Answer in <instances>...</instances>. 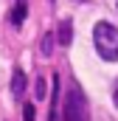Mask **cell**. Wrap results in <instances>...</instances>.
Segmentation results:
<instances>
[{
  "label": "cell",
  "instance_id": "1",
  "mask_svg": "<svg viewBox=\"0 0 118 121\" xmlns=\"http://www.w3.org/2000/svg\"><path fill=\"white\" fill-rule=\"evenodd\" d=\"M93 42H96V51H98L101 59L118 62V28L113 23H96Z\"/></svg>",
  "mask_w": 118,
  "mask_h": 121
},
{
  "label": "cell",
  "instance_id": "2",
  "mask_svg": "<svg viewBox=\"0 0 118 121\" xmlns=\"http://www.w3.org/2000/svg\"><path fill=\"white\" fill-rule=\"evenodd\" d=\"M65 121H90L87 99L79 90V85L67 87V96H65Z\"/></svg>",
  "mask_w": 118,
  "mask_h": 121
},
{
  "label": "cell",
  "instance_id": "3",
  "mask_svg": "<svg viewBox=\"0 0 118 121\" xmlns=\"http://www.w3.org/2000/svg\"><path fill=\"white\" fill-rule=\"evenodd\" d=\"M25 11H28V0H17L14 3V9H11V26H23V20H25Z\"/></svg>",
  "mask_w": 118,
  "mask_h": 121
},
{
  "label": "cell",
  "instance_id": "4",
  "mask_svg": "<svg viewBox=\"0 0 118 121\" xmlns=\"http://www.w3.org/2000/svg\"><path fill=\"white\" fill-rule=\"evenodd\" d=\"M23 90H25V73L17 68V70H14V79H11V93H14V99H23Z\"/></svg>",
  "mask_w": 118,
  "mask_h": 121
},
{
  "label": "cell",
  "instance_id": "5",
  "mask_svg": "<svg viewBox=\"0 0 118 121\" xmlns=\"http://www.w3.org/2000/svg\"><path fill=\"white\" fill-rule=\"evenodd\" d=\"M56 39H59V45H70V39H73V26H70V20H62Z\"/></svg>",
  "mask_w": 118,
  "mask_h": 121
},
{
  "label": "cell",
  "instance_id": "6",
  "mask_svg": "<svg viewBox=\"0 0 118 121\" xmlns=\"http://www.w3.org/2000/svg\"><path fill=\"white\" fill-rule=\"evenodd\" d=\"M34 93H37V99H45V79H37V87H34Z\"/></svg>",
  "mask_w": 118,
  "mask_h": 121
},
{
  "label": "cell",
  "instance_id": "7",
  "mask_svg": "<svg viewBox=\"0 0 118 121\" xmlns=\"http://www.w3.org/2000/svg\"><path fill=\"white\" fill-rule=\"evenodd\" d=\"M23 121H34V104H25L23 107Z\"/></svg>",
  "mask_w": 118,
  "mask_h": 121
},
{
  "label": "cell",
  "instance_id": "8",
  "mask_svg": "<svg viewBox=\"0 0 118 121\" xmlns=\"http://www.w3.org/2000/svg\"><path fill=\"white\" fill-rule=\"evenodd\" d=\"M113 101H115V107H118V79H115V85H113Z\"/></svg>",
  "mask_w": 118,
  "mask_h": 121
},
{
  "label": "cell",
  "instance_id": "9",
  "mask_svg": "<svg viewBox=\"0 0 118 121\" xmlns=\"http://www.w3.org/2000/svg\"><path fill=\"white\" fill-rule=\"evenodd\" d=\"M115 6H118V3H115Z\"/></svg>",
  "mask_w": 118,
  "mask_h": 121
}]
</instances>
